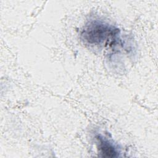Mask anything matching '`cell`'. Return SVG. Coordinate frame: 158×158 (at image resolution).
Returning <instances> with one entry per match:
<instances>
[{
  "label": "cell",
  "mask_w": 158,
  "mask_h": 158,
  "mask_svg": "<svg viewBox=\"0 0 158 158\" xmlns=\"http://www.w3.org/2000/svg\"><path fill=\"white\" fill-rule=\"evenodd\" d=\"M96 139L98 152L101 157H117L119 156L120 153L119 148L108 138L101 135H98Z\"/></svg>",
  "instance_id": "2"
},
{
  "label": "cell",
  "mask_w": 158,
  "mask_h": 158,
  "mask_svg": "<svg viewBox=\"0 0 158 158\" xmlns=\"http://www.w3.org/2000/svg\"><path fill=\"white\" fill-rule=\"evenodd\" d=\"M119 30L112 25L95 20L88 22L81 33L83 42L96 48L111 47L119 40Z\"/></svg>",
  "instance_id": "1"
}]
</instances>
